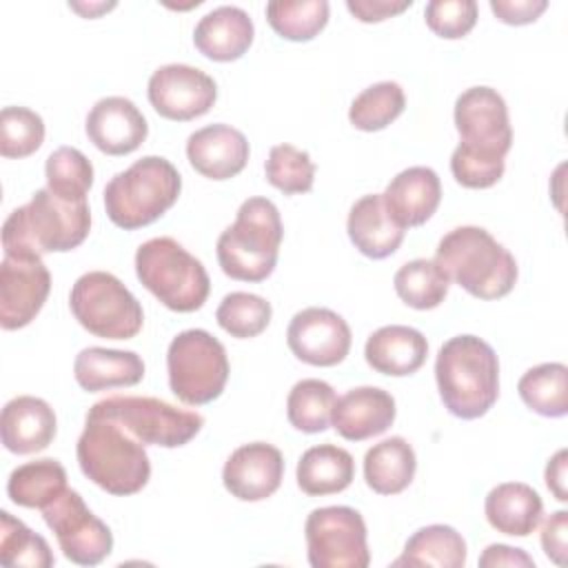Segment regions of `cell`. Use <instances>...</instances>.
I'll return each instance as SVG.
<instances>
[{"label": "cell", "mask_w": 568, "mask_h": 568, "mask_svg": "<svg viewBox=\"0 0 568 568\" xmlns=\"http://www.w3.org/2000/svg\"><path fill=\"white\" fill-rule=\"evenodd\" d=\"M146 93L162 118L189 122L211 111L217 100V84L197 67L164 64L151 73Z\"/></svg>", "instance_id": "5bb4252c"}, {"label": "cell", "mask_w": 568, "mask_h": 568, "mask_svg": "<svg viewBox=\"0 0 568 568\" xmlns=\"http://www.w3.org/2000/svg\"><path fill=\"white\" fill-rule=\"evenodd\" d=\"M282 237L277 206L268 197H248L217 237V262L233 280L262 282L275 271Z\"/></svg>", "instance_id": "5b68a950"}, {"label": "cell", "mask_w": 568, "mask_h": 568, "mask_svg": "<svg viewBox=\"0 0 568 568\" xmlns=\"http://www.w3.org/2000/svg\"><path fill=\"white\" fill-rule=\"evenodd\" d=\"M84 129L93 146L106 155L133 153L149 135L146 118L122 95L98 100L87 115Z\"/></svg>", "instance_id": "ac0fdd59"}, {"label": "cell", "mask_w": 568, "mask_h": 568, "mask_svg": "<svg viewBox=\"0 0 568 568\" xmlns=\"http://www.w3.org/2000/svg\"><path fill=\"white\" fill-rule=\"evenodd\" d=\"M546 0H490V9L497 20L515 27L535 22L546 11Z\"/></svg>", "instance_id": "7bdbcfd3"}, {"label": "cell", "mask_w": 568, "mask_h": 568, "mask_svg": "<svg viewBox=\"0 0 568 568\" xmlns=\"http://www.w3.org/2000/svg\"><path fill=\"white\" fill-rule=\"evenodd\" d=\"M304 532L313 568H366L371 564L364 517L351 506L311 510Z\"/></svg>", "instance_id": "7c38bea8"}, {"label": "cell", "mask_w": 568, "mask_h": 568, "mask_svg": "<svg viewBox=\"0 0 568 568\" xmlns=\"http://www.w3.org/2000/svg\"><path fill=\"white\" fill-rule=\"evenodd\" d=\"M255 27L251 16L233 4H222L200 18L193 31L195 49L215 62H233L253 44Z\"/></svg>", "instance_id": "603a6c76"}, {"label": "cell", "mask_w": 568, "mask_h": 568, "mask_svg": "<svg viewBox=\"0 0 568 568\" xmlns=\"http://www.w3.org/2000/svg\"><path fill=\"white\" fill-rule=\"evenodd\" d=\"M390 217L406 231L433 217L442 200V182L430 166L399 171L382 193Z\"/></svg>", "instance_id": "7402d4cb"}, {"label": "cell", "mask_w": 568, "mask_h": 568, "mask_svg": "<svg viewBox=\"0 0 568 568\" xmlns=\"http://www.w3.org/2000/svg\"><path fill=\"white\" fill-rule=\"evenodd\" d=\"M135 275L166 308L193 313L204 306L211 280L204 264L173 237H153L135 251Z\"/></svg>", "instance_id": "52a82bcc"}, {"label": "cell", "mask_w": 568, "mask_h": 568, "mask_svg": "<svg viewBox=\"0 0 568 568\" xmlns=\"http://www.w3.org/2000/svg\"><path fill=\"white\" fill-rule=\"evenodd\" d=\"M484 513L497 532L528 537L541 521L544 501L532 486L524 481H506L486 495Z\"/></svg>", "instance_id": "4316f807"}, {"label": "cell", "mask_w": 568, "mask_h": 568, "mask_svg": "<svg viewBox=\"0 0 568 568\" xmlns=\"http://www.w3.org/2000/svg\"><path fill=\"white\" fill-rule=\"evenodd\" d=\"M271 315L273 308L264 297L244 291H233L224 295L215 311V320L222 331L237 339L257 337L268 326Z\"/></svg>", "instance_id": "f35d334b"}, {"label": "cell", "mask_w": 568, "mask_h": 568, "mask_svg": "<svg viewBox=\"0 0 568 568\" xmlns=\"http://www.w3.org/2000/svg\"><path fill=\"white\" fill-rule=\"evenodd\" d=\"M0 561L9 568H49L55 564V557L42 535L27 528L11 513L0 510Z\"/></svg>", "instance_id": "74e56055"}, {"label": "cell", "mask_w": 568, "mask_h": 568, "mask_svg": "<svg viewBox=\"0 0 568 568\" xmlns=\"http://www.w3.org/2000/svg\"><path fill=\"white\" fill-rule=\"evenodd\" d=\"M566 459H568V450L561 448L546 464V486L552 490V495L559 501L568 499V490H566Z\"/></svg>", "instance_id": "7dc6e473"}, {"label": "cell", "mask_w": 568, "mask_h": 568, "mask_svg": "<svg viewBox=\"0 0 568 568\" xmlns=\"http://www.w3.org/2000/svg\"><path fill=\"white\" fill-rule=\"evenodd\" d=\"M435 262L477 300H499L517 282V262L481 226H457L448 231L435 251Z\"/></svg>", "instance_id": "3957f363"}, {"label": "cell", "mask_w": 568, "mask_h": 568, "mask_svg": "<svg viewBox=\"0 0 568 568\" xmlns=\"http://www.w3.org/2000/svg\"><path fill=\"white\" fill-rule=\"evenodd\" d=\"M87 415L111 419L138 442L162 448L189 444L204 426L200 413L146 395H111L95 402Z\"/></svg>", "instance_id": "ba28073f"}, {"label": "cell", "mask_w": 568, "mask_h": 568, "mask_svg": "<svg viewBox=\"0 0 568 568\" xmlns=\"http://www.w3.org/2000/svg\"><path fill=\"white\" fill-rule=\"evenodd\" d=\"M69 7L73 9V11H78V13H82L84 18H95V16H100V13H104V11H109V9H113L115 7V2H95V4H82V2H69Z\"/></svg>", "instance_id": "c3c4849f"}, {"label": "cell", "mask_w": 568, "mask_h": 568, "mask_svg": "<svg viewBox=\"0 0 568 568\" xmlns=\"http://www.w3.org/2000/svg\"><path fill=\"white\" fill-rule=\"evenodd\" d=\"M455 126L459 144L453 158L477 160L506 169L513 144V126L504 98L490 87H470L455 100Z\"/></svg>", "instance_id": "8fae6325"}, {"label": "cell", "mask_w": 568, "mask_h": 568, "mask_svg": "<svg viewBox=\"0 0 568 568\" xmlns=\"http://www.w3.org/2000/svg\"><path fill=\"white\" fill-rule=\"evenodd\" d=\"M180 191L178 169L162 155H144L106 182L104 209L115 226L135 231L162 217L178 202Z\"/></svg>", "instance_id": "8992f818"}, {"label": "cell", "mask_w": 568, "mask_h": 568, "mask_svg": "<svg viewBox=\"0 0 568 568\" xmlns=\"http://www.w3.org/2000/svg\"><path fill=\"white\" fill-rule=\"evenodd\" d=\"M42 517L69 561L78 566H98L111 555V528L89 510L80 493L67 488L42 508Z\"/></svg>", "instance_id": "4fadbf2b"}, {"label": "cell", "mask_w": 568, "mask_h": 568, "mask_svg": "<svg viewBox=\"0 0 568 568\" xmlns=\"http://www.w3.org/2000/svg\"><path fill=\"white\" fill-rule=\"evenodd\" d=\"M166 371L173 395L189 406H202L222 395L231 368L226 348L215 335L189 328L171 339Z\"/></svg>", "instance_id": "9c48e42d"}, {"label": "cell", "mask_w": 568, "mask_h": 568, "mask_svg": "<svg viewBox=\"0 0 568 568\" xmlns=\"http://www.w3.org/2000/svg\"><path fill=\"white\" fill-rule=\"evenodd\" d=\"M186 158L200 175L209 180H229L246 166L248 140L231 124H209L189 135Z\"/></svg>", "instance_id": "d6986e66"}, {"label": "cell", "mask_w": 568, "mask_h": 568, "mask_svg": "<svg viewBox=\"0 0 568 568\" xmlns=\"http://www.w3.org/2000/svg\"><path fill=\"white\" fill-rule=\"evenodd\" d=\"M69 308L82 328L104 339H131L144 324L135 295L106 271L80 275L71 286Z\"/></svg>", "instance_id": "30bf717a"}, {"label": "cell", "mask_w": 568, "mask_h": 568, "mask_svg": "<svg viewBox=\"0 0 568 568\" xmlns=\"http://www.w3.org/2000/svg\"><path fill=\"white\" fill-rule=\"evenodd\" d=\"M399 300L417 311L437 308L448 295L450 280L435 260H410L402 264L393 277Z\"/></svg>", "instance_id": "d6a6232c"}, {"label": "cell", "mask_w": 568, "mask_h": 568, "mask_svg": "<svg viewBox=\"0 0 568 568\" xmlns=\"http://www.w3.org/2000/svg\"><path fill=\"white\" fill-rule=\"evenodd\" d=\"M284 477L282 453L266 442H251L235 448L224 468V488L240 501H262L271 497Z\"/></svg>", "instance_id": "e0dca14e"}, {"label": "cell", "mask_w": 568, "mask_h": 568, "mask_svg": "<svg viewBox=\"0 0 568 568\" xmlns=\"http://www.w3.org/2000/svg\"><path fill=\"white\" fill-rule=\"evenodd\" d=\"M404 106V89L393 80H384L366 87L359 95H355L348 109V120L359 131H382L402 115Z\"/></svg>", "instance_id": "d590c367"}, {"label": "cell", "mask_w": 568, "mask_h": 568, "mask_svg": "<svg viewBox=\"0 0 568 568\" xmlns=\"http://www.w3.org/2000/svg\"><path fill=\"white\" fill-rule=\"evenodd\" d=\"M44 142L42 118L27 106H4L0 111V153L4 158H27Z\"/></svg>", "instance_id": "60d3db41"}, {"label": "cell", "mask_w": 568, "mask_h": 568, "mask_svg": "<svg viewBox=\"0 0 568 568\" xmlns=\"http://www.w3.org/2000/svg\"><path fill=\"white\" fill-rule=\"evenodd\" d=\"M351 328L346 320L322 306H308L293 315L286 344L291 353L311 366H335L351 351Z\"/></svg>", "instance_id": "2e32d148"}, {"label": "cell", "mask_w": 568, "mask_h": 568, "mask_svg": "<svg viewBox=\"0 0 568 568\" xmlns=\"http://www.w3.org/2000/svg\"><path fill=\"white\" fill-rule=\"evenodd\" d=\"M355 477L353 455L335 444L308 448L297 462V486L311 497L342 493Z\"/></svg>", "instance_id": "83f0119b"}, {"label": "cell", "mask_w": 568, "mask_h": 568, "mask_svg": "<svg viewBox=\"0 0 568 568\" xmlns=\"http://www.w3.org/2000/svg\"><path fill=\"white\" fill-rule=\"evenodd\" d=\"M346 231L355 248L371 260H384L393 255L406 233L390 217L382 193H368L351 206Z\"/></svg>", "instance_id": "d4e9b609"}, {"label": "cell", "mask_w": 568, "mask_h": 568, "mask_svg": "<svg viewBox=\"0 0 568 568\" xmlns=\"http://www.w3.org/2000/svg\"><path fill=\"white\" fill-rule=\"evenodd\" d=\"M395 399L377 386H357L335 399L331 424L348 442L382 435L395 422Z\"/></svg>", "instance_id": "ffe728a7"}, {"label": "cell", "mask_w": 568, "mask_h": 568, "mask_svg": "<svg viewBox=\"0 0 568 568\" xmlns=\"http://www.w3.org/2000/svg\"><path fill=\"white\" fill-rule=\"evenodd\" d=\"M413 0H346V9L359 22H382L406 11Z\"/></svg>", "instance_id": "f6af8a7d"}, {"label": "cell", "mask_w": 568, "mask_h": 568, "mask_svg": "<svg viewBox=\"0 0 568 568\" xmlns=\"http://www.w3.org/2000/svg\"><path fill=\"white\" fill-rule=\"evenodd\" d=\"M58 430L53 408L33 395H18L9 399L0 417L2 444L9 453L31 455L44 450Z\"/></svg>", "instance_id": "44dd1931"}, {"label": "cell", "mask_w": 568, "mask_h": 568, "mask_svg": "<svg viewBox=\"0 0 568 568\" xmlns=\"http://www.w3.org/2000/svg\"><path fill=\"white\" fill-rule=\"evenodd\" d=\"M568 530V513L557 510L552 513L541 526V548L548 559L557 566H566V532Z\"/></svg>", "instance_id": "ee69618b"}, {"label": "cell", "mask_w": 568, "mask_h": 568, "mask_svg": "<svg viewBox=\"0 0 568 568\" xmlns=\"http://www.w3.org/2000/svg\"><path fill=\"white\" fill-rule=\"evenodd\" d=\"M51 291V273L40 255H4L0 264V326L16 331L27 326L44 306Z\"/></svg>", "instance_id": "9a60e30c"}, {"label": "cell", "mask_w": 568, "mask_h": 568, "mask_svg": "<svg viewBox=\"0 0 568 568\" xmlns=\"http://www.w3.org/2000/svg\"><path fill=\"white\" fill-rule=\"evenodd\" d=\"M466 564V541L453 528L444 524H430L415 530L404 552L393 566H437V568H462Z\"/></svg>", "instance_id": "f546056e"}, {"label": "cell", "mask_w": 568, "mask_h": 568, "mask_svg": "<svg viewBox=\"0 0 568 568\" xmlns=\"http://www.w3.org/2000/svg\"><path fill=\"white\" fill-rule=\"evenodd\" d=\"M328 11L326 0H273L266 4V20L284 40L306 42L326 27Z\"/></svg>", "instance_id": "e575fe53"}, {"label": "cell", "mask_w": 568, "mask_h": 568, "mask_svg": "<svg viewBox=\"0 0 568 568\" xmlns=\"http://www.w3.org/2000/svg\"><path fill=\"white\" fill-rule=\"evenodd\" d=\"M335 390L324 379H300L286 399V417L293 428L302 433H322L331 424L333 406H335Z\"/></svg>", "instance_id": "836d02e7"}, {"label": "cell", "mask_w": 568, "mask_h": 568, "mask_svg": "<svg viewBox=\"0 0 568 568\" xmlns=\"http://www.w3.org/2000/svg\"><path fill=\"white\" fill-rule=\"evenodd\" d=\"M435 379L450 415L477 419L497 402L499 362L493 346L481 337L455 335L437 353Z\"/></svg>", "instance_id": "7a4b0ae2"}, {"label": "cell", "mask_w": 568, "mask_h": 568, "mask_svg": "<svg viewBox=\"0 0 568 568\" xmlns=\"http://www.w3.org/2000/svg\"><path fill=\"white\" fill-rule=\"evenodd\" d=\"M47 189L67 202L87 200L89 189L93 186V164L75 146L55 149L44 164Z\"/></svg>", "instance_id": "8d00e7d4"}, {"label": "cell", "mask_w": 568, "mask_h": 568, "mask_svg": "<svg viewBox=\"0 0 568 568\" xmlns=\"http://www.w3.org/2000/svg\"><path fill=\"white\" fill-rule=\"evenodd\" d=\"M91 231L87 200L67 202L49 189H38L33 197L13 209L2 226L4 255H44L78 248Z\"/></svg>", "instance_id": "6da1fadb"}, {"label": "cell", "mask_w": 568, "mask_h": 568, "mask_svg": "<svg viewBox=\"0 0 568 568\" xmlns=\"http://www.w3.org/2000/svg\"><path fill=\"white\" fill-rule=\"evenodd\" d=\"M73 375L87 393L135 386L144 377V362L135 351L89 346L75 355Z\"/></svg>", "instance_id": "484cf974"}, {"label": "cell", "mask_w": 568, "mask_h": 568, "mask_svg": "<svg viewBox=\"0 0 568 568\" xmlns=\"http://www.w3.org/2000/svg\"><path fill=\"white\" fill-rule=\"evenodd\" d=\"M428 29L446 40L464 38L477 22L475 0H430L424 9Z\"/></svg>", "instance_id": "b9f144b4"}, {"label": "cell", "mask_w": 568, "mask_h": 568, "mask_svg": "<svg viewBox=\"0 0 568 568\" xmlns=\"http://www.w3.org/2000/svg\"><path fill=\"white\" fill-rule=\"evenodd\" d=\"M264 173L268 184L280 189L284 195L306 193L315 182V164L311 155L293 144L273 146L264 164Z\"/></svg>", "instance_id": "ab89813d"}, {"label": "cell", "mask_w": 568, "mask_h": 568, "mask_svg": "<svg viewBox=\"0 0 568 568\" xmlns=\"http://www.w3.org/2000/svg\"><path fill=\"white\" fill-rule=\"evenodd\" d=\"M428 355L426 337L404 324H388L368 335L364 346L366 364L390 377H404L417 373Z\"/></svg>", "instance_id": "cb8c5ba5"}, {"label": "cell", "mask_w": 568, "mask_h": 568, "mask_svg": "<svg viewBox=\"0 0 568 568\" xmlns=\"http://www.w3.org/2000/svg\"><path fill=\"white\" fill-rule=\"evenodd\" d=\"M521 402L544 417L568 413V368L561 362H546L528 368L517 384Z\"/></svg>", "instance_id": "1f68e13d"}, {"label": "cell", "mask_w": 568, "mask_h": 568, "mask_svg": "<svg viewBox=\"0 0 568 568\" xmlns=\"http://www.w3.org/2000/svg\"><path fill=\"white\" fill-rule=\"evenodd\" d=\"M479 566L481 568H497V566H515V568L517 566H526V568H532L535 561L521 548H513V546H506V544H490L479 555Z\"/></svg>", "instance_id": "bcb514c9"}, {"label": "cell", "mask_w": 568, "mask_h": 568, "mask_svg": "<svg viewBox=\"0 0 568 568\" xmlns=\"http://www.w3.org/2000/svg\"><path fill=\"white\" fill-rule=\"evenodd\" d=\"M64 490H67V470L53 457L27 462L13 468L7 481L9 499L22 508L42 510Z\"/></svg>", "instance_id": "4dcf8cb0"}, {"label": "cell", "mask_w": 568, "mask_h": 568, "mask_svg": "<svg viewBox=\"0 0 568 568\" xmlns=\"http://www.w3.org/2000/svg\"><path fill=\"white\" fill-rule=\"evenodd\" d=\"M75 455L84 477L111 495H135L149 484L151 462L144 444L111 419L87 415Z\"/></svg>", "instance_id": "277c9868"}, {"label": "cell", "mask_w": 568, "mask_h": 568, "mask_svg": "<svg viewBox=\"0 0 568 568\" xmlns=\"http://www.w3.org/2000/svg\"><path fill=\"white\" fill-rule=\"evenodd\" d=\"M415 450L399 435L382 439L364 455V479L377 495H397L406 490L415 477Z\"/></svg>", "instance_id": "f1b7e54d"}]
</instances>
